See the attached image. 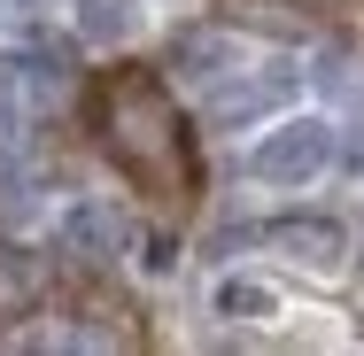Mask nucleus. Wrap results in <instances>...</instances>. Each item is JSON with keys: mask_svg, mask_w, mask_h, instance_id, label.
Wrapping results in <instances>:
<instances>
[{"mask_svg": "<svg viewBox=\"0 0 364 356\" xmlns=\"http://www.w3.org/2000/svg\"><path fill=\"white\" fill-rule=\"evenodd\" d=\"M39 286H47V264H39V256H23V248H0V302H8V310L39 302Z\"/></svg>", "mask_w": 364, "mask_h": 356, "instance_id": "obj_7", "label": "nucleus"}, {"mask_svg": "<svg viewBox=\"0 0 364 356\" xmlns=\"http://www.w3.org/2000/svg\"><path fill=\"white\" fill-rule=\"evenodd\" d=\"M140 31V8L132 0H77V39H93V47H124Z\"/></svg>", "mask_w": 364, "mask_h": 356, "instance_id": "obj_6", "label": "nucleus"}, {"mask_svg": "<svg viewBox=\"0 0 364 356\" xmlns=\"http://www.w3.org/2000/svg\"><path fill=\"white\" fill-rule=\"evenodd\" d=\"M117 240H124V217L109 210V202H70L63 225H55V248H63L70 264H109Z\"/></svg>", "mask_w": 364, "mask_h": 356, "instance_id": "obj_3", "label": "nucleus"}, {"mask_svg": "<svg viewBox=\"0 0 364 356\" xmlns=\"http://www.w3.org/2000/svg\"><path fill=\"white\" fill-rule=\"evenodd\" d=\"M264 240H272V248H287L294 264H310V271H333V264L349 256V232H341L333 217H272V225H264Z\"/></svg>", "mask_w": 364, "mask_h": 356, "instance_id": "obj_4", "label": "nucleus"}, {"mask_svg": "<svg viewBox=\"0 0 364 356\" xmlns=\"http://www.w3.org/2000/svg\"><path fill=\"white\" fill-rule=\"evenodd\" d=\"M101 132H109V155H117V171L132 186L178 194L186 140H178V109H171V93H163L155 70H117L101 85Z\"/></svg>", "mask_w": 364, "mask_h": 356, "instance_id": "obj_1", "label": "nucleus"}, {"mask_svg": "<svg viewBox=\"0 0 364 356\" xmlns=\"http://www.w3.org/2000/svg\"><path fill=\"white\" fill-rule=\"evenodd\" d=\"M287 93H294V77H256V85H225L218 101H210V117H218V124H248V117L279 109Z\"/></svg>", "mask_w": 364, "mask_h": 356, "instance_id": "obj_5", "label": "nucleus"}, {"mask_svg": "<svg viewBox=\"0 0 364 356\" xmlns=\"http://www.w3.org/2000/svg\"><path fill=\"white\" fill-rule=\"evenodd\" d=\"M333 163V124L326 117H287L279 132H264L256 155H248V171L264 178V186H302V178H318Z\"/></svg>", "mask_w": 364, "mask_h": 356, "instance_id": "obj_2", "label": "nucleus"}, {"mask_svg": "<svg viewBox=\"0 0 364 356\" xmlns=\"http://www.w3.org/2000/svg\"><path fill=\"white\" fill-rule=\"evenodd\" d=\"M218 310H225V318H272L279 302H272V286H256V279H225L218 286Z\"/></svg>", "mask_w": 364, "mask_h": 356, "instance_id": "obj_8", "label": "nucleus"}]
</instances>
